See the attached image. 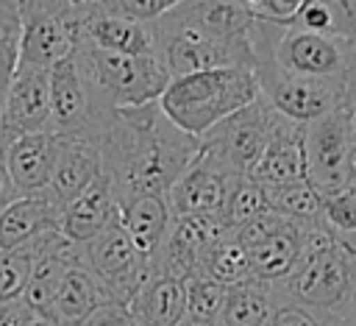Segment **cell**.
Listing matches in <instances>:
<instances>
[{"label":"cell","mask_w":356,"mask_h":326,"mask_svg":"<svg viewBox=\"0 0 356 326\" xmlns=\"http://www.w3.org/2000/svg\"><path fill=\"white\" fill-rule=\"evenodd\" d=\"M95 142L117 203L139 195H167L200 150V139L181 131L159 103L117 109Z\"/></svg>","instance_id":"1"},{"label":"cell","mask_w":356,"mask_h":326,"mask_svg":"<svg viewBox=\"0 0 356 326\" xmlns=\"http://www.w3.org/2000/svg\"><path fill=\"white\" fill-rule=\"evenodd\" d=\"M273 293L348 320L356 306V234H339L325 223L312 226L300 265Z\"/></svg>","instance_id":"2"},{"label":"cell","mask_w":356,"mask_h":326,"mask_svg":"<svg viewBox=\"0 0 356 326\" xmlns=\"http://www.w3.org/2000/svg\"><path fill=\"white\" fill-rule=\"evenodd\" d=\"M259 95L261 92L253 70L225 67L172 78L159 98V106L181 131L200 139L214 125L253 103Z\"/></svg>","instance_id":"3"},{"label":"cell","mask_w":356,"mask_h":326,"mask_svg":"<svg viewBox=\"0 0 356 326\" xmlns=\"http://www.w3.org/2000/svg\"><path fill=\"white\" fill-rule=\"evenodd\" d=\"M150 25H153V56L161 61L170 78H184L225 67H245V70L256 67L253 42H225L184 22H175L167 14Z\"/></svg>","instance_id":"4"},{"label":"cell","mask_w":356,"mask_h":326,"mask_svg":"<svg viewBox=\"0 0 356 326\" xmlns=\"http://www.w3.org/2000/svg\"><path fill=\"white\" fill-rule=\"evenodd\" d=\"M89 81L111 109H134L159 103L170 86V72L156 56H120L97 50L86 42L75 47Z\"/></svg>","instance_id":"5"},{"label":"cell","mask_w":356,"mask_h":326,"mask_svg":"<svg viewBox=\"0 0 356 326\" xmlns=\"http://www.w3.org/2000/svg\"><path fill=\"white\" fill-rule=\"evenodd\" d=\"M284 114H278L264 95H259L253 103L214 125L209 134L200 137V150L209 153L220 167H225L231 176L245 178L259 164L261 153L267 150L278 123Z\"/></svg>","instance_id":"6"},{"label":"cell","mask_w":356,"mask_h":326,"mask_svg":"<svg viewBox=\"0 0 356 326\" xmlns=\"http://www.w3.org/2000/svg\"><path fill=\"white\" fill-rule=\"evenodd\" d=\"M356 95L337 111L306 125V176L320 195H334L353 187L350 162L356 142Z\"/></svg>","instance_id":"7"},{"label":"cell","mask_w":356,"mask_h":326,"mask_svg":"<svg viewBox=\"0 0 356 326\" xmlns=\"http://www.w3.org/2000/svg\"><path fill=\"white\" fill-rule=\"evenodd\" d=\"M114 111L117 109H111L89 81L75 50L50 67V131L53 134L95 139Z\"/></svg>","instance_id":"8"},{"label":"cell","mask_w":356,"mask_h":326,"mask_svg":"<svg viewBox=\"0 0 356 326\" xmlns=\"http://www.w3.org/2000/svg\"><path fill=\"white\" fill-rule=\"evenodd\" d=\"M81 256L83 265L95 273V279L106 290L108 301L120 306H131V301L139 295V290L153 273V259H147L134 245V240L125 234L120 220L111 223L86 245H81Z\"/></svg>","instance_id":"9"},{"label":"cell","mask_w":356,"mask_h":326,"mask_svg":"<svg viewBox=\"0 0 356 326\" xmlns=\"http://www.w3.org/2000/svg\"><path fill=\"white\" fill-rule=\"evenodd\" d=\"M273 59L289 72L337 78L356 89V39L312 33L286 25L273 45Z\"/></svg>","instance_id":"10"},{"label":"cell","mask_w":356,"mask_h":326,"mask_svg":"<svg viewBox=\"0 0 356 326\" xmlns=\"http://www.w3.org/2000/svg\"><path fill=\"white\" fill-rule=\"evenodd\" d=\"M225 234H228V228L220 223V217H200V215L172 217V223L153 256V267L159 273L186 281L200 273L206 254Z\"/></svg>","instance_id":"11"},{"label":"cell","mask_w":356,"mask_h":326,"mask_svg":"<svg viewBox=\"0 0 356 326\" xmlns=\"http://www.w3.org/2000/svg\"><path fill=\"white\" fill-rule=\"evenodd\" d=\"M39 131H50V70L19 64L0 111V148Z\"/></svg>","instance_id":"12"},{"label":"cell","mask_w":356,"mask_h":326,"mask_svg":"<svg viewBox=\"0 0 356 326\" xmlns=\"http://www.w3.org/2000/svg\"><path fill=\"white\" fill-rule=\"evenodd\" d=\"M234 181L236 176L220 167L209 153L197 150V156L186 164V170L178 176V181L167 192L172 217H181V215L220 217Z\"/></svg>","instance_id":"13"},{"label":"cell","mask_w":356,"mask_h":326,"mask_svg":"<svg viewBox=\"0 0 356 326\" xmlns=\"http://www.w3.org/2000/svg\"><path fill=\"white\" fill-rule=\"evenodd\" d=\"M312 226H317V223H298V220H289L281 215L278 226L264 240L245 248L248 262H250V276L270 287L286 281L306 254Z\"/></svg>","instance_id":"14"},{"label":"cell","mask_w":356,"mask_h":326,"mask_svg":"<svg viewBox=\"0 0 356 326\" xmlns=\"http://www.w3.org/2000/svg\"><path fill=\"white\" fill-rule=\"evenodd\" d=\"M64 203L50 192L22 195L0 215V254L17 251L22 245L36 242L44 234L61 231Z\"/></svg>","instance_id":"15"},{"label":"cell","mask_w":356,"mask_h":326,"mask_svg":"<svg viewBox=\"0 0 356 326\" xmlns=\"http://www.w3.org/2000/svg\"><path fill=\"white\" fill-rule=\"evenodd\" d=\"M303 139H306V125L281 117V123H278L267 150L261 153L259 164L253 167L250 178L259 181L261 187H286V184L309 181Z\"/></svg>","instance_id":"16"},{"label":"cell","mask_w":356,"mask_h":326,"mask_svg":"<svg viewBox=\"0 0 356 326\" xmlns=\"http://www.w3.org/2000/svg\"><path fill=\"white\" fill-rule=\"evenodd\" d=\"M117 220H120V203L114 198L111 181L100 173L78 198H72L64 206L61 234L75 245H86Z\"/></svg>","instance_id":"17"},{"label":"cell","mask_w":356,"mask_h":326,"mask_svg":"<svg viewBox=\"0 0 356 326\" xmlns=\"http://www.w3.org/2000/svg\"><path fill=\"white\" fill-rule=\"evenodd\" d=\"M167 17L225 42H253L256 17L236 0H184Z\"/></svg>","instance_id":"18"},{"label":"cell","mask_w":356,"mask_h":326,"mask_svg":"<svg viewBox=\"0 0 356 326\" xmlns=\"http://www.w3.org/2000/svg\"><path fill=\"white\" fill-rule=\"evenodd\" d=\"M56 156H58V134L53 131L25 134L14 139L6 148V162H8L17 189L22 195H36V192L50 189Z\"/></svg>","instance_id":"19"},{"label":"cell","mask_w":356,"mask_h":326,"mask_svg":"<svg viewBox=\"0 0 356 326\" xmlns=\"http://www.w3.org/2000/svg\"><path fill=\"white\" fill-rule=\"evenodd\" d=\"M103 173L100 148L89 137H58V156L50 178V192L67 206Z\"/></svg>","instance_id":"20"},{"label":"cell","mask_w":356,"mask_h":326,"mask_svg":"<svg viewBox=\"0 0 356 326\" xmlns=\"http://www.w3.org/2000/svg\"><path fill=\"white\" fill-rule=\"evenodd\" d=\"M81 42L120 56H153V25L95 8L83 25Z\"/></svg>","instance_id":"21"},{"label":"cell","mask_w":356,"mask_h":326,"mask_svg":"<svg viewBox=\"0 0 356 326\" xmlns=\"http://www.w3.org/2000/svg\"><path fill=\"white\" fill-rule=\"evenodd\" d=\"M103 304H111L106 290L100 287V281L95 279V273L83 265V256L64 273L53 306H50V323L53 326H81L95 309H100Z\"/></svg>","instance_id":"22"},{"label":"cell","mask_w":356,"mask_h":326,"mask_svg":"<svg viewBox=\"0 0 356 326\" xmlns=\"http://www.w3.org/2000/svg\"><path fill=\"white\" fill-rule=\"evenodd\" d=\"M131 315L136 326H178L186 318V290L184 281L153 267L150 279L131 301Z\"/></svg>","instance_id":"23"},{"label":"cell","mask_w":356,"mask_h":326,"mask_svg":"<svg viewBox=\"0 0 356 326\" xmlns=\"http://www.w3.org/2000/svg\"><path fill=\"white\" fill-rule=\"evenodd\" d=\"M170 223H172V209L167 195H139L120 203V226L147 259L156 256Z\"/></svg>","instance_id":"24"},{"label":"cell","mask_w":356,"mask_h":326,"mask_svg":"<svg viewBox=\"0 0 356 326\" xmlns=\"http://www.w3.org/2000/svg\"><path fill=\"white\" fill-rule=\"evenodd\" d=\"M289 28L356 39V0H306Z\"/></svg>","instance_id":"25"},{"label":"cell","mask_w":356,"mask_h":326,"mask_svg":"<svg viewBox=\"0 0 356 326\" xmlns=\"http://www.w3.org/2000/svg\"><path fill=\"white\" fill-rule=\"evenodd\" d=\"M273 315V287L261 281H245L228 287L220 323L222 326H267Z\"/></svg>","instance_id":"26"},{"label":"cell","mask_w":356,"mask_h":326,"mask_svg":"<svg viewBox=\"0 0 356 326\" xmlns=\"http://www.w3.org/2000/svg\"><path fill=\"white\" fill-rule=\"evenodd\" d=\"M197 276H209L214 281H220L222 287H236L245 281H253L250 276V262H248V251L245 245L234 237V231H228L225 237H220L211 251L206 254L200 273Z\"/></svg>","instance_id":"27"},{"label":"cell","mask_w":356,"mask_h":326,"mask_svg":"<svg viewBox=\"0 0 356 326\" xmlns=\"http://www.w3.org/2000/svg\"><path fill=\"white\" fill-rule=\"evenodd\" d=\"M267 206L298 223H323V195L309 184H286V187H264Z\"/></svg>","instance_id":"28"},{"label":"cell","mask_w":356,"mask_h":326,"mask_svg":"<svg viewBox=\"0 0 356 326\" xmlns=\"http://www.w3.org/2000/svg\"><path fill=\"white\" fill-rule=\"evenodd\" d=\"M270 206H267V192L259 181H253L250 176L245 178H236L234 187H231V195L225 201V209L220 215V223L228 228V231H236L242 228L245 223H250L253 217L264 215Z\"/></svg>","instance_id":"29"},{"label":"cell","mask_w":356,"mask_h":326,"mask_svg":"<svg viewBox=\"0 0 356 326\" xmlns=\"http://www.w3.org/2000/svg\"><path fill=\"white\" fill-rule=\"evenodd\" d=\"M39 240L31 242V245H22L17 251L0 254V306L22 298V293H25V287L31 281V273H33Z\"/></svg>","instance_id":"30"},{"label":"cell","mask_w":356,"mask_h":326,"mask_svg":"<svg viewBox=\"0 0 356 326\" xmlns=\"http://www.w3.org/2000/svg\"><path fill=\"white\" fill-rule=\"evenodd\" d=\"M184 290H186V318L203 323H220L228 287H222L209 276H192L184 281Z\"/></svg>","instance_id":"31"},{"label":"cell","mask_w":356,"mask_h":326,"mask_svg":"<svg viewBox=\"0 0 356 326\" xmlns=\"http://www.w3.org/2000/svg\"><path fill=\"white\" fill-rule=\"evenodd\" d=\"M19 67V8H0V111Z\"/></svg>","instance_id":"32"},{"label":"cell","mask_w":356,"mask_h":326,"mask_svg":"<svg viewBox=\"0 0 356 326\" xmlns=\"http://www.w3.org/2000/svg\"><path fill=\"white\" fill-rule=\"evenodd\" d=\"M184 0H95V6L100 11L108 14H120L128 20H139V22H156L159 17L170 14L172 8H178Z\"/></svg>","instance_id":"33"},{"label":"cell","mask_w":356,"mask_h":326,"mask_svg":"<svg viewBox=\"0 0 356 326\" xmlns=\"http://www.w3.org/2000/svg\"><path fill=\"white\" fill-rule=\"evenodd\" d=\"M323 220L339 234H356V189L323 195Z\"/></svg>","instance_id":"34"},{"label":"cell","mask_w":356,"mask_h":326,"mask_svg":"<svg viewBox=\"0 0 356 326\" xmlns=\"http://www.w3.org/2000/svg\"><path fill=\"white\" fill-rule=\"evenodd\" d=\"M81 326H136L134 315L128 306L120 304H103L100 309H95Z\"/></svg>","instance_id":"35"},{"label":"cell","mask_w":356,"mask_h":326,"mask_svg":"<svg viewBox=\"0 0 356 326\" xmlns=\"http://www.w3.org/2000/svg\"><path fill=\"white\" fill-rule=\"evenodd\" d=\"M306 0H267V8H264V20L267 22H278V25H289L292 17L300 11Z\"/></svg>","instance_id":"36"},{"label":"cell","mask_w":356,"mask_h":326,"mask_svg":"<svg viewBox=\"0 0 356 326\" xmlns=\"http://www.w3.org/2000/svg\"><path fill=\"white\" fill-rule=\"evenodd\" d=\"M22 198V192L17 189L14 178H11V170H8V162H6V148H0V215L17 201Z\"/></svg>","instance_id":"37"},{"label":"cell","mask_w":356,"mask_h":326,"mask_svg":"<svg viewBox=\"0 0 356 326\" xmlns=\"http://www.w3.org/2000/svg\"><path fill=\"white\" fill-rule=\"evenodd\" d=\"M353 125H356V117H353ZM350 176H353V187H356V142H353V162H350Z\"/></svg>","instance_id":"38"},{"label":"cell","mask_w":356,"mask_h":326,"mask_svg":"<svg viewBox=\"0 0 356 326\" xmlns=\"http://www.w3.org/2000/svg\"><path fill=\"white\" fill-rule=\"evenodd\" d=\"M25 326H53L50 320H44V318H33V320H28Z\"/></svg>","instance_id":"39"},{"label":"cell","mask_w":356,"mask_h":326,"mask_svg":"<svg viewBox=\"0 0 356 326\" xmlns=\"http://www.w3.org/2000/svg\"><path fill=\"white\" fill-rule=\"evenodd\" d=\"M348 326H356V306H353V312H350V318H348Z\"/></svg>","instance_id":"40"},{"label":"cell","mask_w":356,"mask_h":326,"mask_svg":"<svg viewBox=\"0 0 356 326\" xmlns=\"http://www.w3.org/2000/svg\"><path fill=\"white\" fill-rule=\"evenodd\" d=\"M214 326H222V323H214Z\"/></svg>","instance_id":"41"},{"label":"cell","mask_w":356,"mask_h":326,"mask_svg":"<svg viewBox=\"0 0 356 326\" xmlns=\"http://www.w3.org/2000/svg\"><path fill=\"white\" fill-rule=\"evenodd\" d=\"M353 189H356V187H353Z\"/></svg>","instance_id":"42"}]
</instances>
